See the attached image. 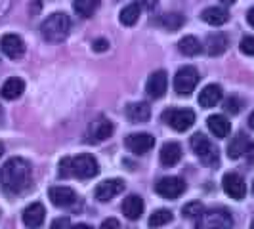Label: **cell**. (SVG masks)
<instances>
[{
	"label": "cell",
	"instance_id": "cell-35",
	"mask_svg": "<svg viewBox=\"0 0 254 229\" xmlns=\"http://www.w3.org/2000/svg\"><path fill=\"white\" fill-rule=\"evenodd\" d=\"M109 48V42L105 40V38H98V40H94V50L96 52H105Z\"/></svg>",
	"mask_w": 254,
	"mask_h": 229
},
{
	"label": "cell",
	"instance_id": "cell-44",
	"mask_svg": "<svg viewBox=\"0 0 254 229\" xmlns=\"http://www.w3.org/2000/svg\"><path fill=\"white\" fill-rule=\"evenodd\" d=\"M0 120H2V107H0Z\"/></svg>",
	"mask_w": 254,
	"mask_h": 229
},
{
	"label": "cell",
	"instance_id": "cell-11",
	"mask_svg": "<svg viewBox=\"0 0 254 229\" xmlns=\"http://www.w3.org/2000/svg\"><path fill=\"white\" fill-rule=\"evenodd\" d=\"M125 181L123 179H105L102 181L98 187H96V199L100 201V203H109L111 199H115L117 195H121L123 191H125Z\"/></svg>",
	"mask_w": 254,
	"mask_h": 229
},
{
	"label": "cell",
	"instance_id": "cell-36",
	"mask_svg": "<svg viewBox=\"0 0 254 229\" xmlns=\"http://www.w3.org/2000/svg\"><path fill=\"white\" fill-rule=\"evenodd\" d=\"M12 2H13V0H0V17H4L6 13L10 12Z\"/></svg>",
	"mask_w": 254,
	"mask_h": 229
},
{
	"label": "cell",
	"instance_id": "cell-34",
	"mask_svg": "<svg viewBox=\"0 0 254 229\" xmlns=\"http://www.w3.org/2000/svg\"><path fill=\"white\" fill-rule=\"evenodd\" d=\"M136 4L140 6V8H143V10H155L157 6H159V0H136Z\"/></svg>",
	"mask_w": 254,
	"mask_h": 229
},
{
	"label": "cell",
	"instance_id": "cell-42",
	"mask_svg": "<svg viewBox=\"0 0 254 229\" xmlns=\"http://www.w3.org/2000/svg\"><path fill=\"white\" fill-rule=\"evenodd\" d=\"M220 2H222V4H233L235 0H220Z\"/></svg>",
	"mask_w": 254,
	"mask_h": 229
},
{
	"label": "cell",
	"instance_id": "cell-15",
	"mask_svg": "<svg viewBox=\"0 0 254 229\" xmlns=\"http://www.w3.org/2000/svg\"><path fill=\"white\" fill-rule=\"evenodd\" d=\"M113 122L107 118V116H98L92 124H90V130H88V134H90V140L92 141H103V140H107V138H111L113 136Z\"/></svg>",
	"mask_w": 254,
	"mask_h": 229
},
{
	"label": "cell",
	"instance_id": "cell-4",
	"mask_svg": "<svg viewBox=\"0 0 254 229\" xmlns=\"http://www.w3.org/2000/svg\"><path fill=\"white\" fill-rule=\"evenodd\" d=\"M190 145L193 153L203 161L206 166H218L220 163V153H218V147L208 140L204 134H193L190 140Z\"/></svg>",
	"mask_w": 254,
	"mask_h": 229
},
{
	"label": "cell",
	"instance_id": "cell-46",
	"mask_svg": "<svg viewBox=\"0 0 254 229\" xmlns=\"http://www.w3.org/2000/svg\"><path fill=\"white\" fill-rule=\"evenodd\" d=\"M253 228H254V222H253Z\"/></svg>",
	"mask_w": 254,
	"mask_h": 229
},
{
	"label": "cell",
	"instance_id": "cell-2",
	"mask_svg": "<svg viewBox=\"0 0 254 229\" xmlns=\"http://www.w3.org/2000/svg\"><path fill=\"white\" fill-rule=\"evenodd\" d=\"M98 172H100V165L96 157H92L88 153L76 155V157H65L60 161V166H58V176L62 179H90L98 176Z\"/></svg>",
	"mask_w": 254,
	"mask_h": 229
},
{
	"label": "cell",
	"instance_id": "cell-22",
	"mask_svg": "<svg viewBox=\"0 0 254 229\" xmlns=\"http://www.w3.org/2000/svg\"><path fill=\"white\" fill-rule=\"evenodd\" d=\"M182 159V147L174 141H168L161 149V165L163 166H176Z\"/></svg>",
	"mask_w": 254,
	"mask_h": 229
},
{
	"label": "cell",
	"instance_id": "cell-43",
	"mask_svg": "<svg viewBox=\"0 0 254 229\" xmlns=\"http://www.w3.org/2000/svg\"><path fill=\"white\" fill-rule=\"evenodd\" d=\"M2 153H4V145L0 143V157H2Z\"/></svg>",
	"mask_w": 254,
	"mask_h": 229
},
{
	"label": "cell",
	"instance_id": "cell-39",
	"mask_svg": "<svg viewBox=\"0 0 254 229\" xmlns=\"http://www.w3.org/2000/svg\"><path fill=\"white\" fill-rule=\"evenodd\" d=\"M67 226H71V222H69L67 218H62V220H54V222H52V228H67Z\"/></svg>",
	"mask_w": 254,
	"mask_h": 229
},
{
	"label": "cell",
	"instance_id": "cell-41",
	"mask_svg": "<svg viewBox=\"0 0 254 229\" xmlns=\"http://www.w3.org/2000/svg\"><path fill=\"white\" fill-rule=\"evenodd\" d=\"M249 126H251L254 130V111L251 113V116H249Z\"/></svg>",
	"mask_w": 254,
	"mask_h": 229
},
{
	"label": "cell",
	"instance_id": "cell-30",
	"mask_svg": "<svg viewBox=\"0 0 254 229\" xmlns=\"http://www.w3.org/2000/svg\"><path fill=\"white\" fill-rule=\"evenodd\" d=\"M170 222H172V212L166 210V208H159V210H155L149 216L147 224H149V228H161V226H166Z\"/></svg>",
	"mask_w": 254,
	"mask_h": 229
},
{
	"label": "cell",
	"instance_id": "cell-16",
	"mask_svg": "<svg viewBox=\"0 0 254 229\" xmlns=\"http://www.w3.org/2000/svg\"><path fill=\"white\" fill-rule=\"evenodd\" d=\"M44 218H46V208H44V204L40 203L29 204L23 210V224H25L27 228H40L44 224Z\"/></svg>",
	"mask_w": 254,
	"mask_h": 229
},
{
	"label": "cell",
	"instance_id": "cell-23",
	"mask_svg": "<svg viewBox=\"0 0 254 229\" xmlns=\"http://www.w3.org/2000/svg\"><path fill=\"white\" fill-rule=\"evenodd\" d=\"M206 124H208V130L216 138H228V134L231 132V124H229V120L224 114H212V116H208Z\"/></svg>",
	"mask_w": 254,
	"mask_h": 229
},
{
	"label": "cell",
	"instance_id": "cell-19",
	"mask_svg": "<svg viewBox=\"0 0 254 229\" xmlns=\"http://www.w3.org/2000/svg\"><path fill=\"white\" fill-rule=\"evenodd\" d=\"M222 100V88L218 86V84H208V86H204L203 92L199 94V105L203 107V109H210V107H214L218 105Z\"/></svg>",
	"mask_w": 254,
	"mask_h": 229
},
{
	"label": "cell",
	"instance_id": "cell-6",
	"mask_svg": "<svg viewBox=\"0 0 254 229\" xmlns=\"http://www.w3.org/2000/svg\"><path fill=\"white\" fill-rule=\"evenodd\" d=\"M161 120L176 132H186L195 124V113L191 109H166L161 114Z\"/></svg>",
	"mask_w": 254,
	"mask_h": 229
},
{
	"label": "cell",
	"instance_id": "cell-31",
	"mask_svg": "<svg viewBox=\"0 0 254 229\" xmlns=\"http://www.w3.org/2000/svg\"><path fill=\"white\" fill-rule=\"evenodd\" d=\"M204 212V206L203 203L199 201H193V203H188L184 208H182V214L186 218H199Z\"/></svg>",
	"mask_w": 254,
	"mask_h": 229
},
{
	"label": "cell",
	"instance_id": "cell-18",
	"mask_svg": "<svg viewBox=\"0 0 254 229\" xmlns=\"http://www.w3.org/2000/svg\"><path fill=\"white\" fill-rule=\"evenodd\" d=\"M123 214L128 220H140L143 214V201L140 195H128L123 201Z\"/></svg>",
	"mask_w": 254,
	"mask_h": 229
},
{
	"label": "cell",
	"instance_id": "cell-25",
	"mask_svg": "<svg viewBox=\"0 0 254 229\" xmlns=\"http://www.w3.org/2000/svg\"><path fill=\"white\" fill-rule=\"evenodd\" d=\"M155 23H157V25H161L163 29H166L168 33H174V31H178V29L184 27L186 17L178 12H170V13H163Z\"/></svg>",
	"mask_w": 254,
	"mask_h": 229
},
{
	"label": "cell",
	"instance_id": "cell-21",
	"mask_svg": "<svg viewBox=\"0 0 254 229\" xmlns=\"http://www.w3.org/2000/svg\"><path fill=\"white\" fill-rule=\"evenodd\" d=\"M201 17H203L204 23H208V25H212V27H220V25H224V23L229 19V13H228V10H226V8L212 6V8H206V10H203Z\"/></svg>",
	"mask_w": 254,
	"mask_h": 229
},
{
	"label": "cell",
	"instance_id": "cell-33",
	"mask_svg": "<svg viewBox=\"0 0 254 229\" xmlns=\"http://www.w3.org/2000/svg\"><path fill=\"white\" fill-rule=\"evenodd\" d=\"M224 109H226L229 114H237L239 109H241V102H239L237 98H228V100L224 102Z\"/></svg>",
	"mask_w": 254,
	"mask_h": 229
},
{
	"label": "cell",
	"instance_id": "cell-37",
	"mask_svg": "<svg viewBox=\"0 0 254 229\" xmlns=\"http://www.w3.org/2000/svg\"><path fill=\"white\" fill-rule=\"evenodd\" d=\"M102 228H103V229H107V228L119 229V228H121V222H119V220H115V218H109V220H105V222H102Z\"/></svg>",
	"mask_w": 254,
	"mask_h": 229
},
{
	"label": "cell",
	"instance_id": "cell-40",
	"mask_svg": "<svg viewBox=\"0 0 254 229\" xmlns=\"http://www.w3.org/2000/svg\"><path fill=\"white\" fill-rule=\"evenodd\" d=\"M247 21H249V23L254 27V6L251 8V10H249V13H247Z\"/></svg>",
	"mask_w": 254,
	"mask_h": 229
},
{
	"label": "cell",
	"instance_id": "cell-1",
	"mask_svg": "<svg viewBox=\"0 0 254 229\" xmlns=\"http://www.w3.org/2000/svg\"><path fill=\"white\" fill-rule=\"evenodd\" d=\"M0 183L8 195H19L31 185V165L21 157L8 159L0 170Z\"/></svg>",
	"mask_w": 254,
	"mask_h": 229
},
{
	"label": "cell",
	"instance_id": "cell-13",
	"mask_svg": "<svg viewBox=\"0 0 254 229\" xmlns=\"http://www.w3.org/2000/svg\"><path fill=\"white\" fill-rule=\"evenodd\" d=\"M125 143H127V147L132 153H136V155H145V153H149L153 149L155 138H153L151 134L140 132V134H130V136H127V141H125Z\"/></svg>",
	"mask_w": 254,
	"mask_h": 229
},
{
	"label": "cell",
	"instance_id": "cell-28",
	"mask_svg": "<svg viewBox=\"0 0 254 229\" xmlns=\"http://www.w3.org/2000/svg\"><path fill=\"white\" fill-rule=\"evenodd\" d=\"M140 6L134 2V4H128V6H125L123 10H121V23L127 27H132L138 23V19H140Z\"/></svg>",
	"mask_w": 254,
	"mask_h": 229
},
{
	"label": "cell",
	"instance_id": "cell-45",
	"mask_svg": "<svg viewBox=\"0 0 254 229\" xmlns=\"http://www.w3.org/2000/svg\"><path fill=\"white\" fill-rule=\"evenodd\" d=\"M253 193H254V181H253Z\"/></svg>",
	"mask_w": 254,
	"mask_h": 229
},
{
	"label": "cell",
	"instance_id": "cell-20",
	"mask_svg": "<svg viewBox=\"0 0 254 229\" xmlns=\"http://www.w3.org/2000/svg\"><path fill=\"white\" fill-rule=\"evenodd\" d=\"M127 116L132 122H147L151 118V107L145 102L130 103L127 107Z\"/></svg>",
	"mask_w": 254,
	"mask_h": 229
},
{
	"label": "cell",
	"instance_id": "cell-17",
	"mask_svg": "<svg viewBox=\"0 0 254 229\" xmlns=\"http://www.w3.org/2000/svg\"><path fill=\"white\" fill-rule=\"evenodd\" d=\"M25 92V82L21 80V78H17V76H12V78H8L4 84H2V88H0V94H2V98L4 100H17L21 94Z\"/></svg>",
	"mask_w": 254,
	"mask_h": 229
},
{
	"label": "cell",
	"instance_id": "cell-26",
	"mask_svg": "<svg viewBox=\"0 0 254 229\" xmlns=\"http://www.w3.org/2000/svg\"><path fill=\"white\" fill-rule=\"evenodd\" d=\"M249 138L245 136V134H237L233 140L229 141L228 145V157L229 159H239V157H243L245 155V151H247V147H249Z\"/></svg>",
	"mask_w": 254,
	"mask_h": 229
},
{
	"label": "cell",
	"instance_id": "cell-32",
	"mask_svg": "<svg viewBox=\"0 0 254 229\" xmlns=\"http://www.w3.org/2000/svg\"><path fill=\"white\" fill-rule=\"evenodd\" d=\"M239 48L245 56H254V37H243Z\"/></svg>",
	"mask_w": 254,
	"mask_h": 229
},
{
	"label": "cell",
	"instance_id": "cell-12",
	"mask_svg": "<svg viewBox=\"0 0 254 229\" xmlns=\"http://www.w3.org/2000/svg\"><path fill=\"white\" fill-rule=\"evenodd\" d=\"M0 50L4 52V56H8L10 59H19L25 54V42L23 38L17 35H4L0 38Z\"/></svg>",
	"mask_w": 254,
	"mask_h": 229
},
{
	"label": "cell",
	"instance_id": "cell-8",
	"mask_svg": "<svg viewBox=\"0 0 254 229\" xmlns=\"http://www.w3.org/2000/svg\"><path fill=\"white\" fill-rule=\"evenodd\" d=\"M155 191H157V195L174 201L186 191V181L182 178H176V176H166V178H161L155 183Z\"/></svg>",
	"mask_w": 254,
	"mask_h": 229
},
{
	"label": "cell",
	"instance_id": "cell-10",
	"mask_svg": "<svg viewBox=\"0 0 254 229\" xmlns=\"http://www.w3.org/2000/svg\"><path fill=\"white\" fill-rule=\"evenodd\" d=\"M166 90H168V75H166V71L159 69V71L151 73L149 78H147V84H145L147 96L153 98V100H159V98L165 96Z\"/></svg>",
	"mask_w": 254,
	"mask_h": 229
},
{
	"label": "cell",
	"instance_id": "cell-24",
	"mask_svg": "<svg viewBox=\"0 0 254 229\" xmlns=\"http://www.w3.org/2000/svg\"><path fill=\"white\" fill-rule=\"evenodd\" d=\"M228 44L229 40L224 33H214V35H210L206 38V52H208V56L216 57V56H222L224 52L228 50Z\"/></svg>",
	"mask_w": 254,
	"mask_h": 229
},
{
	"label": "cell",
	"instance_id": "cell-5",
	"mask_svg": "<svg viewBox=\"0 0 254 229\" xmlns=\"http://www.w3.org/2000/svg\"><path fill=\"white\" fill-rule=\"evenodd\" d=\"M233 226V218L228 208H212L197 218V228L201 229H228Z\"/></svg>",
	"mask_w": 254,
	"mask_h": 229
},
{
	"label": "cell",
	"instance_id": "cell-7",
	"mask_svg": "<svg viewBox=\"0 0 254 229\" xmlns=\"http://www.w3.org/2000/svg\"><path fill=\"white\" fill-rule=\"evenodd\" d=\"M199 80H201L199 71L195 67H191V65H186L174 76V90H176L178 96H191L193 90L197 88Z\"/></svg>",
	"mask_w": 254,
	"mask_h": 229
},
{
	"label": "cell",
	"instance_id": "cell-27",
	"mask_svg": "<svg viewBox=\"0 0 254 229\" xmlns=\"http://www.w3.org/2000/svg\"><path fill=\"white\" fill-rule=\"evenodd\" d=\"M178 50L182 52L184 56L193 57V56H199V54L203 52V46H201V42L195 37H184L178 42Z\"/></svg>",
	"mask_w": 254,
	"mask_h": 229
},
{
	"label": "cell",
	"instance_id": "cell-3",
	"mask_svg": "<svg viewBox=\"0 0 254 229\" xmlns=\"http://www.w3.org/2000/svg\"><path fill=\"white\" fill-rule=\"evenodd\" d=\"M71 29V19L65 12H56L44 19L40 25V33L48 42H64Z\"/></svg>",
	"mask_w": 254,
	"mask_h": 229
},
{
	"label": "cell",
	"instance_id": "cell-29",
	"mask_svg": "<svg viewBox=\"0 0 254 229\" xmlns=\"http://www.w3.org/2000/svg\"><path fill=\"white\" fill-rule=\"evenodd\" d=\"M98 8H100V0H75V2H73V10H75L80 17H90V15H94Z\"/></svg>",
	"mask_w": 254,
	"mask_h": 229
},
{
	"label": "cell",
	"instance_id": "cell-9",
	"mask_svg": "<svg viewBox=\"0 0 254 229\" xmlns=\"http://www.w3.org/2000/svg\"><path fill=\"white\" fill-rule=\"evenodd\" d=\"M48 197H50L52 204L58 206V208H73L78 203V197H76L75 191L71 189V187H65V185L50 187Z\"/></svg>",
	"mask_w": 254,
	"mask_h": 229
},
{
	"label": "cell",
	"instance_id": "cell-14",
	"mask_svg": "<svg viewBox=\"0 0 254 229\" xmlns=\"http://www.w3.org/2000/svg\"><path fill=\"white\" fill-rule=\"evenodd\" d=\"M222 185H224V191L228 193L231 199H235V201H241L245 199V193H247V185H245V179L239 176V174H235V172H229L224 176L222 179Z\"/></svg>",
	"mask_w": 254,
	"mask_h": 229
},
{
	"label": "cell",
	"instance_id": "cell-38",
	"mask_svg": "<svg viewBox=\"0 0 254 229\" xmlns=\"http://www.w3.org/2000/svg\"><path fill=\"white\" fill-rule=\"evenodd\" d=\"M245 157H247V161L254 165V143H249V147H247V151H245Z\"/></svg>",
	"mask_w": 254,
	"mask_h": 229
}]
</instances>
